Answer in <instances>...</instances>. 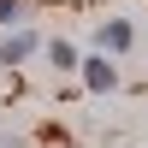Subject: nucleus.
<instances>
[{
	"mask_svg": "<svg viewBox=\"0 0 148 148\" xmlns=\"http://www.w3.org/2000/svg\"><path fill=\"white\" fill-rule=\"evenodd\" d=\"M36 53H42V30H36V24L0 30V65H6V71H18L24 59H36Z\"/></svg>",
	"mask_w": 148,
	"mask_h": 148,
	"instance_id": "nucleus-1",
	"label": "nucleus"
},
{
	"mask_svg": "<svg viewBox=\"0 0 148 148\" xmlns=\"http://www.w3.org/2000/svg\"><path fill=\"white\" fill-rule=\"evenodd\" d=\"M77 83H83L89 95H113L125 77H119V59H107V53H83V59H77Z\"/></svg>",
	"mask_w": 148,
	"mask_h": 148,
	"instance_id": "nucleus-2",
	"label": "nucleus"
},
{
	"mask_svg": "<svg viewBox=\"0 0 148 148\" xmlns=\"http://www.w3.org/2000/svg\"><path fill=\"white\" fill-rule=\"evenodd\" d=\"M130 47H136V24H130V18H101V24H95V53L125 59Z\"/></svg>",
	"mask_w": 148,
	"mask_h": 148,
	"instance_id": "nucleus-3",
	"label": "nucleus"
},
{
	"mask_svg": "<svg viewBox=\"0 0 148 148\" xmlns=\"http://www.w3.org/2000/svg\"><path fill=\"white\" fill-rule=\"evenodd\" d=\"M42 53H47V65H53L59 77H77V59H83V53H77V47L65 42V36H53V42H42Z\"/></svg>",
	"mask_w": 148,
	"mask_h": 148,
	"instance_id": "nucleus-4",
	"label": "nucleus"
},
{
	"mask_svg": "<svg viewBox=\"0 0 148 148\" xmlns=\"http://www.w3.org/2000/svg\"><path fill=\"white\" fill-rule=\"evenodd\" d=\"M30 24V0H0V30H18Z\"/></svg>",
	"mask_w": 148,
	"mask_h": 148,
	"instance_id": "nucleus-5",
	"label": "nucleus"
},
{
	"mask_svg": "<svg viewBox=\"0 0 148 148\" xmlns=\"http://www.w3.org/2000/svg\"><path fill=\"white\" fill-rule=\"evenodd\" d=\"M142 83H148V71H142Z\"/></svg>",
	"mask_w": 148,
	"mask_h": 148,
	"instance_id": "nucleus-6",
	"label": "nucleus"
}]
</instances>
